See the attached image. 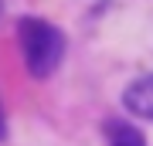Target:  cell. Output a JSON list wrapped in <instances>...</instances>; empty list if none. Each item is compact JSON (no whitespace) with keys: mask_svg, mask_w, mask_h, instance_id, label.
<instances>
[{"mask_svg":"<svg viewBox=\"0 0 153 146\" xmlns=\"http://www.w3.org/2000/svg\"><path fill=\"white\" fill-rule=\"evenodd\" d=\"M123 102L133 116L153 119V75H140L136 82H129L126 92H123Z\"/></svg>","mask_w":153,"mask_h":146,"instance_id":"7a4b0ae2","label":"cell"},{"mask_svg":"<svg viewBox=\"0 0 153 146\" xmlns=\"http://www.w3.org/2000/svg\"><path fill=\"white\" fill-rule=\"evenodd\" d=\"M105 139H109V146H146L143 133L133 122H123V119H109L105 122Z\"/></svg>","mask_w":153,"mask_h":146,"instance_id":"3957f363","label":"cell"},{"mask_svg":"<svg viewBox=\"0 0 153 146\" xmlns=\"http://www.w3.org/2000/svg\"><path fill=\"white\" fill-rule=\"evenodd\" d=\"M17 34H21V51H24V61H27V71L34 78L51 75L61 65V58H65V34L55 24L41 21V17H24L17 24Z\"/></svg>","mask_w":153,"mask_h":146,"instance_id":"6da1fadb","label":"cell"}]
</instances>
